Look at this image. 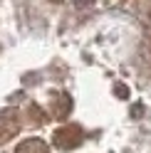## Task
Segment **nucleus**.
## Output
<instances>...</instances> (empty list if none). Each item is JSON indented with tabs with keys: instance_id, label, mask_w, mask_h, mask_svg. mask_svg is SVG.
Listing matches in <instances>:
<instances>
[{
	"instance_id": "f257e3e1",
	"label": "nucleus",
	"mask_w": 151,
	"mask_h": 153,
	"mask_svg": "<svg viewBox=\"0 0 151 153\" xmlns=\"http://www.w3.org/2000/svg\"><path fill=\"white\" fill-rule=\"evenodd\" d=\"M84 141H87V133L79 123H62L52 131V146L67 153V151H74V148H82Z\"/></svg>"
},
{
	"instance_id": "f03ea898",
	"label": "nucleus",
	"mask_w": 151,
	"mask_h": 153,
	"mask_svg": "<svg viewBox=\"0 0 151 153\" xmlns=\"http://www.w3.org/2000/svg\"><path fill=\"white\" fill-rule=\"evenodd\" d=\"M20 133V116L15 109H3L0 111V146L10 143Z\"/></svg>"
},
{
	"instance_id": "7ed1b4c3",
	"label": "nucleus",
	"mask_w": 151,
	"mask_h": 153,
	"mask_svg": "<svg viewBox=\"0 0 151 153\" xmlns=\"http://www.w3.org/2000/svg\"><path fill=\"white\" fill-rule=\"evenodd\" d=\"M50 106H52V116L55 119H67L70 114H72V109H74V101H72V97L67 91H55V97H52V101H50Z\"/></svg>"
},
{
	"instance_id": "20e7f679",
	"label": "nucleus",
	"mask_w": 151,
	"mask_h": 153,
	"mask_svg": "<svg viewBox=\"0 0 151 153\" xmlns=\"http://www.w3.org/2000/svg\"><path fill=\"white\" fill-rule=\"evenodd\" d=\"M13 153H52V148L42 138H27L22 143H17Z\"/></svg>"
},
{
	"instance_id": "39448f33",
	"label": "nucleus",
	"mask_w": 151,
	"mask_h": 153,
	"mask_svg": "<svg viewBox=\"0 0 151 153\" xmlns=\"http://www.w3.org/2000/svg\"><path fill=\"white\" fill-rule=\"evenodd\" d=\"M74 3H79V5H87V3H92V0H74Z\"/></svg>"
}]
</instances>
